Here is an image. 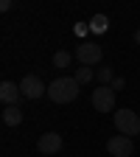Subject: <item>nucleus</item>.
Here are the masks:
<instances>
[{
  "mask_svg": "<svg viewBox=\"0 0 140 157\" xmlns=\"http://www.w3.org/2000/svg\"><path fill=\"white\" fill-rule=\"evenodd\" d=\"M78 87L81 84H78L73 76H59V78H53L48 84V98L53 104H70V101H76Z\"/></svg>",
  "mask_w": 140,
  "mask_h": 157,
  "instance_id": "f257e3e1",
  "label": "nucleus"
},
{
  "mask_svg": "<svg viewBox=\"0 0 140 157\" xmlns=\"http://www.w3.org/2000/svg\"><path fill=\"white\" fill-rule=\"evenodd\" d=\"M115 129L121 132V135H126V137H134V135H140V115L134 112V109H118L115 112Z\"/></svg>",
  "mask_w": 140,
  "mask_h": 157,
  "instance_id": "f03ea898",
  "label": "nucleus"
},
{
  "mask_svg": "<svg viewBox=\"0 0 140 157\" xmlns=\"http://www.w3.org/2000/svg\"><path fill=\"white\" fill-rule=\"evenodd\" d=\"M93 109L95 112H112L115 109V90L109 84H101L98 90H93Z\"/></svg>",
  "mask_w": 140,
  "mask_h": 157,
  "instance_id": "7ed1b4c3",
  "label": "nucleus"
},
{
  "mask_svg": "<svg viewBox=\"0 0 140 157\" xmlns=\"http://www.w3.org/2000/svg\"><path fill=\"white\" fill-rule=\"evenodd\" d=\"M20 90H23V98H28V101H36V98L48 95V87L39 76H25L23 82H20Z\"/></svg>",
  "mask_w": 140,
  "mask_h": 157,
  "instance_id": "20e7f679",
  "label": "nucleus"
},
{
  "mask_svg": "<svg viewBox=\"0 0 140 157\" xmlns=\"http://www.w3.org/2000/svg\"><path fill=\"white\" fill-rule=\"evenodd\" d=\"M101 56H104V51H101L98 42H81V45H76V59L81 65H98Z\"/></svg>",
  "mask_w": 140,
  "mask_h": 157,
  "instance_id": "39448f33",
  "label": "nucleus"
},
{
  "mask_svg": "<svg viewBox=\"0 0 140 157\" xmlns=\"http://www.w3.org/2000/svg\"><path fill=\"white\" fill-rule=\"evenodd\" d=\"M107 151L112 157H132L134 143H132V137H126V135H112L107 140Z\"/></svg>",
  "mask_w": 140,
  "mask_h": 157,
  "instance_id": "423d86ee",
  "label": "nucleus"
},
{
  "mask_svg": "<svg viewBox=\"0 0 140 157\" xmlns=\"http://www.w3.org/2000/svg\"><path fill=\"white\" fill-rule=\"evenodd\" d=\"M36 149H39V154H45V157L59 154V151H62V135H59V132H45V135H39Z\"/></svg>",
  "mask_w": 140,
  "mask_h": 157,
  "instance_id": "0eeeda50",
  "label": "nucleus"
},
{
  "mask_svg": "<svg viewBox=\"0 0 140 157\" xmlns=\"http://www.w3.org/2000/svg\"><path fill=\"white\" fill-rule=\"evenodd\" d=\"M20 98H23V90H20V84H14V82H3V84H0V101H3L6 107L20 104Z\"/></svg>",
  "mask_w": 140,
  "mask_h": 157,
  "instance_id": "6e6552de",
  "label": "nucleus"
},
{
  "mask_svg": "<svg viewBox=\"0 0 140 157\" xmlns=\"http://www.w3.org/2000/svg\"><path fill=\"white\" fill-rule=\"evenodd\" d=\"M0 118H3V124H6V126H20V124H23V109H20V104L6 107Z\"/></svg>",
  "mask_w": 140,
  "mask_h": 157,
  "instance_id": "1a4fd4ad",
  "label": "nucleus"
},
{
  "mask_svg": "<svg viewBox=\"0 0 140 157\" xmlns=\"http://www.w3.org/2000/svg\"><path fill=\"white\" fill-rule=\"evenodd\" d=\"M109 28V20H107V14H95L93 20H90V31H95V34H104Z\"/></svg>",
  "mask_w": 140,
  "mask_h": 157,
  "instance_id": "9d476101",
  "label": "nucleus"
},
{
  "mask_svg": "<svg viewBox=\"0 0 140 157\" xmlns=\"http://www.w3.org/2000/svg\"><path fill=\"white\" fill-rule=\"evenodd\" d=\"M73 78H76L78 84H87V82H93V78H95V70H93L90 65H81V67L76 70V76H73Z\"/></svg>",
  "mask_w": 140,
  "mask_h": 157,
  "instance_id": "9b49d317",
  "label": "nucleus"
},
{
  "mask_svg": "<svg viewBox=\"0 0 140 157\" xmlns=\"http://www.w3.org/2000/svg\"><path fill=\"white\" fill-rule=\"evenodd\" d=\"M95 78H98L101 84H112V82H115V76H112V67H109V65L98 67V70H95Z\"/></svg>",
  "mask_w": 140,
  "mask_h": 157,
  "instance_id": "f8f14e48",
  "label": "nucleus"
},
{
  "mask_svg": "<svg viewBox=\"0 0 140 157\" xmlns=\"http://www.w3.org/2000/svg\"><path fill=\"white\" fill-rule=\"evenodd\" d=\"M67 65H70V53H67V51H56V53H53V67H62V70H65Z\"/></svg>",
  "mask_w": 140,
  "mask_h": 157,
  "instance_id": "ddd939ff",
  "label": "nucleus"
},
{
  "mask_svg": "<svg viewBox=\"0 0 140 157\" xmlns=\"http://www.w3.org/2000/svg\"><path fill=\"white\" fill-rule=\"evenodd\" d=\"M123 84H126V82H123V78H115V82H112V84H109V87H112V90H115V93H118V90H123Z\"/></svg>",
  "mask_w": 140,
  "mask_h": 157,
  "instance_id": "4468645a",
  "label": "nucleus"
},
{
  "mask_svg": "<svg viewBox=\"0 0 140 157\" xmlns=\"http://www.w3.org/2000/svg\"><path fill=\"white\" fill-rule=\"evenodd\" d=\"M11 9V0H0V11H9Z\"/></svg>",
  "mask_w": 140,
  "mask_h": 157,
  "instance_id": "2eb2a0df",
  "label": "nucleus"
},
{
  "mask_svg": "<svg viewBox=\"0 0 140 157\" xmlns=\"http://www.w3.org/2000/svg\"><path fill=\"white\" fill-rule=\"evenodd\" d=\"M87 31H90V25H76V34H78V36H81V34H87Z\"/></svg>",
  "mask_w": 140,
  "mask_h": 157,
  "instance_id": "dca6fc26",
  "label": "nucleus"
},
{
  "mask_svg": "<svg viewBox=\"0 0 140 157\" xmlns=\"http://www.w3.org/2000/svg\"><path fill=\"white\" fill-rule=\"evenodd\" d=\"M134 42H137V45H140V28H137V31H134Z\"/></svg>",
  "mask_w": 140,
  "mask_h": 157,
  "instance_id": "f3484780",
  "label": "nucleus"
}]
</instances>
